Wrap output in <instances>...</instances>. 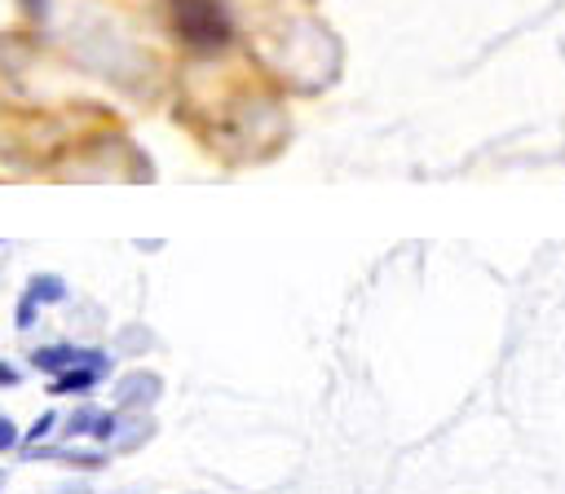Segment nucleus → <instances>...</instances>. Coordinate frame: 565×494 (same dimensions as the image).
<instances>
[{"mask_svg": "<svg viewBox=\"0 0 565 494\" xmlns=\"http://www.w3.org/2000/svg\"><path fill=\"white\" fill-rule=\"evenodd\" d=\"M0 384H13V370L9 366H0Z\"/></svg>", "mask_w": 565, "mask_h": 494, "instance_id": "nucleus-7", "label": "nucleus"}, {"mask_svg": "<svg viewBox=\"0 0 565 494\" xmlns=\"http://www.w3.org/2000/svg\"><path fill=\"white\" fill-rule=\"evenodd\" d=\"M13 441H18V428H13V423H9L4 415H0V454H4V450H9Z\"/></svg>", "mask_w": 565, "mask_h": 494, "instance_id": "nucleus-5", "label": "nucleus"}, {"mask_svg": "<svg viewBox=\"0 0 565 494\" xmlns=\"http://www.w3.org/2000/svg\"><path fill=\"white\" fill-rule=\"evenodd\" d=\"M102 370H106V362H88V366H79V370L71 366L62 379H53V393H66V388H88V384H93Z\"/></svg>", "mask_w": 565, "mask_h": 494, "instance_id": "nucleus-3", "label": "nucleus"}, {"mask_svg": "<svg viewBox=\"0 0 565 494\" xmlns=\"http://www.w3.org/2000/svg\"><path fill=\"white\" fill-rule=\"evenodd\" d=\"M66 296V287H62V278H53V273H44V278H31V300H44V304H57Z\"/></svg>", "mask_w": 565, "mask_h": 494, "instance_id": "nucleus-4", "label": "nucleus"}, {"mask_svg": "<svg viewBox=\"0 0 565 494\" xmlns=\"http://www.w3.org/2000/svg\"><path fill=\"white\" fill-rule=\"evenodd\" d=\"M177 22L199 49H212V44L225 40V18H221V9L212 0H181L177 4Z\"/></svg>", "mask_w": 565, "mask_h": 494, "instance_id": "nucleus-1", "label": "nucleus"}, {"mask_svg": "<svg viewBox=\"0 0 565 494\" xmlns=\"http://www.w3.org/2000/svg\"><path fill=\"white\" fill-rule=\"evenodd\" d=\"M49 423H53V415H40V419H35V428H31L26 437H31V441H35V437H44V432H49Z\"/></svg>", "mask_w": 565, "mask_h": 494, "instance_id": "nucleus-6", "label": "nucleus"}, {"mask_svg": "<svg viewBox=\"0 0 565 494\" xmlns=\"http://www.w3.org/2000/svg\"><path fill=\"white\" fill-rule=\"evenodd\" d=\"M88 362H106V357H102V353H79V348H71V344H62V348H40V353H35V366H40V370L88 366Z\"/></svg>", "mask_w": 565, "mask_h": 494, "instance_id": "nucleus-2", "label": "nucleus"}]
</instances>
